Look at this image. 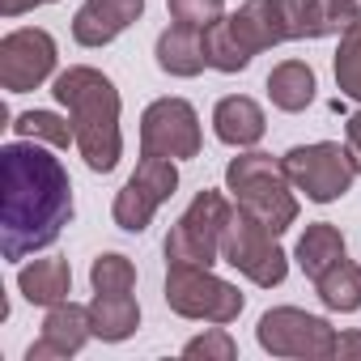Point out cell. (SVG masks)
Returning <instances> with one entry per match:
<instances>
[{"mask_svg": "<svg viewBox=\"0 0 361 361\" xmlns=\"http://www.w3.org/2000/svg\"><path fill=\"white\" fill-rule=\"evenodd\" d=\"M73 221V178L43 140L0 145V255L9 264L51 247Z\"/></svg>", "mask_w": 361, "mask_h": 361, "instance_id": "cell-1", "label": "cell"}, {"mask_svg": "<svg viewBox=\"0 0 361 361\" xmlns=\"http://www.w3.org/2000/svg\"><path fill=\"white\" fill-rule=\"evenodd\" d=\"M51 94L73 119L77 149H81L85 166L94 174H111L123 157V132H119L123 102H119L115 81L90 64H73L51 81Z\"/></svg>", "mask_w": 361, "mask_h": 361, "instance_id": "cell-2", "label": "cell"}, {"mask_svg": "<svg viewBox=\"0 0 361 361\" xmlns=\"http://www.w3.org/2000/svg\"><path fill=\"white\" fill-rule=\"evenodd\" d=\"M226 192L234 196L238 209H247L255 221H264L272 234H285L298 221V196L285 166L272 153L247 149L226 166Z\"/></svg>", "mask_w": 361, "mask_h": 361, "instance_id": "cell-3", "label": "cell"}, {"mask_svg": "<svg viewBox=\"0 0 361 361\" xmlns=\"http://www.w3.org/2000/svg\"><path fill=\"white\" fill-rule=\"evenodd\" d=\"M221 259L230 268H238L259 289H272L289 276V255L276 247V234L238 204L230 209V221H226V234H221Z\"/></svg>", "mask_w": 361, "mask_h": 361, "instance_id": "cell-4", "label": "cell"}, {"mask_svg": "<svg viewBox=\"0 0 361 361\" xmlns=\"http://www.w3.org/2000/svg\"><path fill=\"white\" fill-rule=\"evenodd\" d=\"M166 306L174 314H183V319L234 323L243 314V293H238V285L221 281L213 268L170 264L166 268Z\"/></svg>", "mask_w": 361, "mask_h": 361, "instance_id": "cell-5", "label": "cell"}, {"mask_svg": "<svg viewBox=\"0 0 361 361\" xmlns=\"http://www.w3.org/2000/svg\"><path fill=\"white\" fill-rule=\"evenodd\" d=\"M230 221V204L221 192H196V200L183 209L166 234V264H196V268H213L221 259V234Z\"/></svg>", "mask_w": 361, "mask_h": 361, "instance_id": "cell-6", "label": "cell"}, {"mask_svg": "<svg viewBox=\"0 0 361 361\" xmlns=\"http://www.w3.org/2000/svg\"><path fill=\"white\" fill-rule=\"evenodd\" d=\"M285 174L293 192H302L310 204H331L340 200L353 178H357V166H353V153L348 145H336V140H314V145H293L285 157H281Z\"/></svg>", "mask_w": 361, "mask_h": 361, "instance_id": "cell-7", "label": "cell"}, {"mask_svg": "<svg viewBox=\"0 0 361 361\" xmlns=\"http://www.w3.org/2000/svg\"><path fill=\"white\" fill-rule=\"evenodd\" d=\"M255 340L272 357H298V361H327L336 357V327L323 314L298 310V306H272L259 314Z\"/></svg>", "mask_w": 361, "mask_h": 361, "instance_id": "cell-8", "label": "cell"}, {"mask_svg": "<svg viewBox=\"0 0 361 361\" xmlns=\"http://www.w3.org/2000/svg\"><path fill=\"white\" fill-rule=\"evenodd\" d=\"M178 188V166L174 157H153V153H140V166L132 170V178L119 188L115 204H111V217L119 230L128 234H145L153 213L174 196Z\"/></svg>", "mask_w": 361, "mask_h": 361, "instance_id": "cell-9", "label": "cell"}, {"mask_svg": "<svg viewBox=\"0 0 361 361\" xmlns=\"http://www.w3.org/2000/svg\"><path fill=\"white\" fill-rule=\"evenodd\" d=\"M204 145V132H200V115L188 98H157L145 106L140 115V153H153V157H196Z\"/></svg>", "mask_w": 361, "mask_h": 361, "instance_id": "cell-10", "label": "cell"}, {"mask_svg": "<svg viewBox=\"0 0 361 361\" xmlns=\"http://www.w3.org/2000/svg\"><path fill=\"white\" fill-rule=\"evenodd\" d=\"M56 39L39 26H22L0 39V85L9 94L39 90L56 73Z\"/></svg>", "mask_w": 361, "mask_h": 361, "instance_id": "cell-11", "label": "cell"}, {"mask_svg": "<svg viewBox=\"0 0 361 361\" xmlns=\"http://www.w3.org/2000/svg\"><path fill=\"white\" fill-rule=\"evenodd\" d=\"M281 22H285V39H327V35H344L353 22H361V5L357 0H276Z\"/></svg>", "mask_w": 361, "mask_h": 361, "instance_id": "cell-12", "label": "cell"}, {"mask_svg": "<svg viewBox=\"0 0 361 361\" xmlns=\"http://www.w3.org/2000/svg\"><path fill=\"white\" fill-rule=\"evenodd\" d=\"M94 336V323H90V306H77V302H56L47 306V319H43V336L26 348V361H51V357H77L85 348V340Z\"/></svg>", "mask_w": 361, "mask_h": 361, "instance_id": "cell-13", "label": "cell"}, {"mask_svg": "<svg viewBox=\"0 0 361 361\" xmlns=\"http://www.w3.org/2000/svg\"><path fill=\"white\" fill-rule=\"evenodd\" d=\"M140 13H145V0H85L73 18V39L81 47H106L132 22H140Z\"/></svg>", "mask_w": 361, "mask_h": 361, "instance_id": "cell-14", "label": "cell"}, {"mask_svg": "<svg viewBox=\"0 0 361 361\" xmlns=\"http://www.w3.org/2000/svg\"><path fill=\"white\" fill-rule=\"evenodd\" d=\"M157 68L170 77H200L209 68V51H204V30L200 26H183V22H170L157 35Z\"/></svg>", "mask_w": 361, "mask_h": 361, "instance_id": "cell-15", "label": "cell"}, {"mask_svg": "<svg viewBox=\"0 0 361 361\" xmlns=\"http://www.w3.org/2000/svg\"><path fill=\"white\" fill-rule=\"evenodd\" d=\"M213 132H217V140L230 145V149H251V145H259L264 132H268L264 106H259L255 98H247V94H230V98H221V102L213 106Z\"/></svg>", "mask_w": 361, "mask_h": 361, "instance_id": "cell-16", "label": "cell"}, {"mask_svg": "<svg viewBox=\"0 0 361 361\" xmlns=\"http://www.w3.org/2000/svg\"><path fill=\"white\" fill-rule=\"evenodd\" d=\"M226 22H230V30L238 35V43H243L251 56L289 43V39H285V22H281L276 0H243V9L230 13Z\"/></svg>", "mask_w": 361, "mask_h": 361, "instance_id": "cell-17", "label": "cell"}, {"mask_svg": "<svg viewBox=\"0 0 361 361\" xmlns=\"http://www.w3.org/2000/svg\"><path fill=\"white\" fill-rule=\"evenodd\" d=\"M18 289L30 306H56L73 293V268L68 259H35L18 272Z\"/></svg>", "mask_w": 361, "mask_h": 361, "instance_id": "cell-18", "label": "cell"}, {"mask_svg": "<svg viewBox=\"0 0 361 361\" xmlns=\"http://www.w3.org/2000/svg\"><path fill=\"white\" fill-rule=\"evenodd\" d=\"M268 98L276 111L285 115H298L314 102V68L302 64V60H281L272 73H268Z\"/></svg>", "mask_w": 361, "mask_h": 361, "instance_id": "cell-19", "label": "cell"}, {"mask_svg": "<svg viewBox=\"0 0 361 361\" xmlns=\"http://www.w3.org/2000/svg\"><path fill=\"white\" fill-rule=\"evenodd\" d=\"M293 259H298V268H302L310 281H319L331 264L344 259V234H340L331 221H314V226L302 230V238H298V247H293Z\"/></svg>", "mask_w": 361, "mask_h": 361, "instance_id": "cell-20", "label": "cell"}, {"mask_svg": "<svg viewBox=\"0 0 361 361\" xmlns=\"http://www.w3.org/2000/svg\"><path fill=\"white\" fill-rule=\"evenodd\" d=\"M90 323H94V336L98 340L119 344V340H128L140 327V306H136L132 293H94Z\"/></svg>", "mask_w": 361, "mask_h": 361, "instance_id": "cell-21", "label": "cell"}, {"mask_svg": "<svg viewBox=\"0 0 361 361\" xmlns=\"http://www.w3.org/2000/svg\"><path fill=\"white\" fill-rule=\"evenodd\" d=\"M314 293H319V302H323L327 310H336V314L361 310V268L344 255L340 264H331V268L314 281Z\"/></svg>", "mask_w": 361, "mask_h": 361, "instance_id": "cell-22", "label": "cell"}, {"mask_svg": "<svg viewBox=\"0 0 361 361\" xmlns=\"http://www.w3.org/2000/svg\"><path fill=\"white\" fill-rule=\"evenodd\" d=\"M204 51H209V68H217V73H243V68L255 60V56L238 43V35L230 30L226 18L204 30Z\"/></svg>", "mask_w": 361, "mask_h": 361, "instance_id": "cell-23", "label": "cell"}, {"mask_svg": "<svg viewBox=\"0 0 361 361\" xmlns=\"http://www.w3.org/2000/svg\"><path fill=\"white\" fill-rule=\"evenodd\" d=\"M13 132L26 136V140H43V145H51V149L77 145L73 119H60L56 111H22V115L13 119Z\"/></svg>", "mask_w": 361, "mask_h": 361, "instance_id": "cell-24", "label": "cell"}, {"mask_svg": "<svg viewBox=\"0 0 361 361\" xmlns=\"http://www.w3.org/2000/svg\"><path fill=\"white\" fill-rule=\"evenodd\" d=\"M336 90L353 102H361V22H353L344 35H340V47H336Z\"/></svg>", "mask_w": 361, "mask_h": 361, "instance_id": "cell-25", "label": "cell"}, {"mask_svg": "<svg viewBox=\"0 0 361 361\" xmlns=\"http://www.w3.org/2000/svg\"><path fill=\"white\" fill-rule=\"evenodd\" d=\"M90 285H94V293H132L136 289V264L119 251H106L90 264Z\"/></svg>", "mask_w": 361, "mask_h": 361, "instance_id": "cell-26", "label": "cell"}, {"mask_svg": "<svg viewBox=\"0 0 361 361\" xmlns=\"http://www.w3.org/2000/svg\"><path fill=\"white\" fill-rule=\"evenodd\" d=\"M183 357H204V361H234V357H238V344H234V336L226 331V323H213L204 336H196V340H188V344H183Z\"/></svg>", "mask_w": 361, "mask_h": 361, "instance_id": "cell-27", "label": "cell"}, {"mask_svg": "<svg viewBox=\"0 0 361 361\" xmlns=\"http://www.w3.org/2000/svg\"><path fill=\"white\" fill-rule=\"evenodd\" d=\"M166 9H170V18H174V22L209 30L213 22H221V18H226V0H166Z\"/></svg>", "mask_w": 361, "mask_h": 361, "instance_id": "cell-28", "label": "cell"}, {"mask_svg": "<svg viewBox=\"0 0 361 361\" xmlns=\"http://www.w3.org/2000/svg\"><path fill=\"white\" fill-rule=\"evenodd\" d=\"M344 145H348V153H353V166H357V174H361V111L344 123Z\"/></svg>", "mask_w": 361, "mask_h": 361, "instance_id": "cell-29", "label": "cell"}, {"mask_svg": "<svg viewBox=\"0 0 361 361\" xmlns=\"http://www.w3.org/2000/svg\"><path fill=\"white\" fill-rule=\"evenodd\" d=\"M39 5H56V0H0V13H5V18H22V13H30Z\"/></svg>", "mask_w": 361, "mask_h": 361, "instance_id": "cell-30", "label": "cell"}, {"mask_svg": "<svg viewBox=\"0 0 361 361\" xmlns=\"http://www.w3.org/2000/svg\"><path fill=\"white\" fill-rule=\"evenodd\" d=\"M336 357L344 361V357H361V331H344L340 340H336Z\"/></svg>", "mask_w": 361, "mask_h": 361, "instance_id": "cell-31", "label": "cell"}]
</instances>
